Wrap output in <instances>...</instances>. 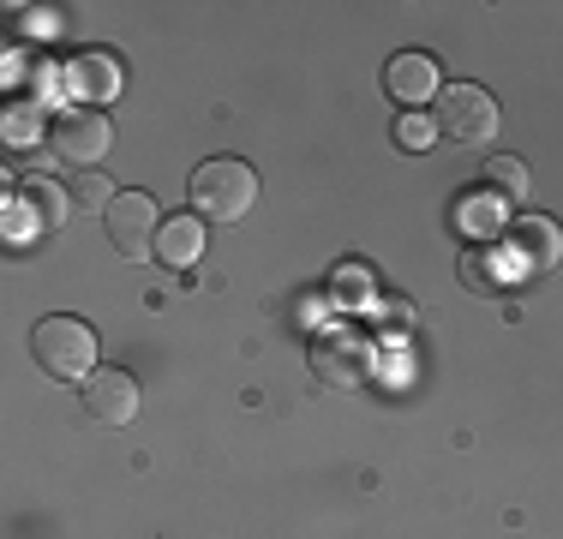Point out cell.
Here are the masks:
<instances>
[{
    "mask_svg": "<svg viewBox=\"0 0 563 539\" xmlns=\"http://www.w3.org/2000/svg\"><path fill=\"white\" fill-rule=\"evenodd\" d=\"M31 354L55 384H85V377L97 372L102 348H97V330H90L85 318L48 312V318H36V330H31Z\"/></svg>",
    "mask_w": 563,
    "mask_h": 539,
    "instance_id": "6da1fadb",
    "label": "cell"
},
{
    "mask_svg": "<svg viewBox=\"0 0 563 539\" xmlns=\"http://www.w3.org/2000/svg\"><path fill=\"white\" fill-rule=\"evenodd\" d=\"M186 198H192V210L205 216V222H240V216L258 205V174L240 156H210L192 168Z\"/></svg>",
    "mask_w": 563,
    "mask_h": 539,
    "instance_id": "7a4b0ae2",
    "label": "cell"
},
{
    "mask_svg": "<svg viewBox=\"0 0 563 539\" xmlns=\"http://www.w3.org/2000/svg\"><path fill=\"white\" fill-rule=\"evenodd\" d=\"M438 132L455 144H492L498 139V102L479 85H444L438 90Z\"/></svg>",
    "mask_w": 563,
    "mask_h": 539,
    "instance_id": "3957f363",
    "label": "cell"
},
{
    "mask_svg": "<svg viewBox=\"0 0 563 539\" xmlns=\"http://www.w3.org/2000/svg\"><path fill=\"white\" fill-rule=\"evenodd\" d=\"M102 228H109V246L120 258H156V234H163V216H156L151 193H114V205L102 210Z\"/></svg>",
    "mask_w": 563,
    "mask_h": 539,
    "instance_id": "277c9868",
    "label": "cell"
},
{
    "mask_svg": "<svg viewBox=\"0 0 563 539\" xmlns=\"http://www.w3.org/2000/svg\"><path fill=\"white\" fill-rule=\"evenodd\" d=\"M109 144H114V127L97 108H66V114H55V127H48V151L60 162H73L78 174L97 168V162L109 156Z\"/></svg>",
    "mask_w": 563,
    "mask_h": 539,
    "instance_id": "5b68a950",
    "label": "cell"
},
{
    "mask_svg": "<svg viewBox=\"0 0 563 539\" xmlns=\"http://www.w3.org/2000/svg\"><path fill=\"white\" fill-rule=\"evenodd\" d=\"M85 414L97 426H132L139 420V377L120 366H97L85 377Z\"/></svg>",
    "mask_w": 563,
    "mask_h": 539,
    "instance_id": "8992f818",
    "label": "cell"
},
{
    "mask_svg": "<svg viewBox=\"0 0 563 539\" xmlns=\"http://www.w3.org/2000/svg\"><path fill=\"white\" fill-rule=\"evenodd\" d=\"M384 90H390V97L408 108V114H413L420 102H438V90H444V85H438V61H432L426 48H401L396 61L384 66Z\"/></svg>",
    "mask_w": 563,
    "mask_h": 539,
    "instance_id": "52a82bcc",
    "label": "cell"
},
{
    "mask_svg": "<svg viewBox=\"0 0 563 539\" xmlns=\"http://www.w3.org/2000/svg\"><path fill=\"white\" fill-rule=\"evenodd\" d=\"M66 85H73V97L85 102H114L120 97V61L102 48H85L66 61Z\"/></svg>",
    "mask_w": 563,
    "mask_h": 539,
    "instance_id": "ba28073f",
    "label": "cell"
},
{
    "mask_svg": "<svg viewBox=\"0 0 563 539\" xmlns=\"http://www.w3.org/2000/svg\"><path fill=\"white\" fill-rule=\"evenodd\" d=\"M509 240H516V252L528 258V270H552L563 258V228L552 222V216H516Z\"/></svg>",
    "mask_w": 563,
    "mask_h": 539,
    "instance_id": "9c48e42d",
    "label": "cell"
},
{
    "mask_svg": "<svg viewBox=\"0 0 563 539\" xmlns=\"http://www.w3.org/2000/svg\"><path fill=\"white\" fill-rule=\"evenodd\" d=\"M312 372L324 377V384H360V377H366V348H360L354 336H330V342H318Z\"/></svg>",
    "mask_w": 563,
    "mask_h": 539,
    "instance_id": "30bf717a",
    "label": "cell"
},
{
    "mask_svg": "<svg viewBox=\"0 0 563 539\" xmlns=\"http://www.w3.org/2000/svg\"><path fill=\"white\" fill-rule=\"evenodd\" d=\"M198 252H205V228H198V216H174V222H163V234H156V258H163L168 270L198 264Z\"/></svg>",
    "mask_w": 563,
    "mask_h": 539,
    "instance_id": "8fae6325",
    "label": "cell"
},
{
    "mask_svg": "<svg viewBox=\"0 0 563 539\" xmlns=\"http://www.w3.org/2000/svg\"><path fill=\"white\" fill-rule=\"evenodd\" d=\"M479 186H486L492 198H504V205H521V198H528V168H521V156H486Z\"/></svg>",
    "mask_w": 563,
    "mask_h": 539,
    "instance_id": "7c38bea8",
    "label": "cell"
},
{
    "mask_svg": "<svg viewBox=\"0 0 563 539\" xmlns=\"http://www.w3.org/2000/svg\"><path fill=\"white\" fill-rule=\"evenodd\" d=\"M24 198H31V216L43 228H60L66 222V205H73V193H60L55 180H31V186H24Z\"/></svg>",
    "mask_w": 563,
    "mask_h": 539,
    "instance_id": "4fadbf2b",
    "label": "cell"
},
{
    "mask_svg": "<svg viewBox=\"0 0 563 539\" xmlns=\"http://www.w3.org/2000/svg\"><path fill=\"white\" fill-rule=\"evenodd\" d=\"M66 193H73V205H85V210H109V205H114V186L102 180L97 168H85L73 186H66Z\"/></svg>",
    "mask_w": 563,
    "mask_h": 539,
    "instance_id": "5bb4252c",
    "label": "cell"
},
{
    "mask_svg": "<svg viewBox=\"0 0 563 539\" xmlns=\"http://www.w3.org/2000/svg\"><path fill=\"white\" fill-rule=\"evenodd\" d=\"M432 132H438V120H426V114H401L396 120V144H401V151H426Z\"/></svg>",
    "mask_w": 563,
    "mask_h": 539,
    "instance_id": "9a60e30c",
    "label": "cell"
}]
</instances>
